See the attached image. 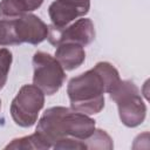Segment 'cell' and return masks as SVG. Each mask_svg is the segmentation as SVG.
<instances>
[{
    "label": "cell",
    "instance_id": "cell-1",
    "mask_svg": "<svg viewBox=\"0 0 150 150\" xmlns=\"http://www.w3.org/2000/svg\"><path fill=\"white\" fill-rule=\"evenodd\" d=\"M95 129V120L89 115L67 107H52L38 121L35 131L56 150H83L84 139L90 137Z\"/></svg>",
    "mask_w": 150,
    "mask_h": 150
},
{
    "label": "cell",
    "instance_id": "cell-2",
    "mask_svg": "<svg viewBox=\"0 0 150 150\" xmlns=\"http://www.w3.org/2000/svg\"><path fill=\"white\" fill-rule=\"evenodd\" d=\"M120 81V73L111 63L97 62L94 68L69 80L67 94L70 108L86 115L98 114L104 108V93L110 94Z\"/></svg>",
    "mask_w": 150,
    "mask_h": 150
},
{
    "label": "cell",
    "instance_id": "cell-3",
    "mask_svg": "<svg viewBox=\"0 0 150 150\" xmlns=\"http://www.w3.org/2000/svg\"><path fill=\"white\" fill-rule=\"evenodd\" d=\"M48 36V26L30 13L15 19H0V46L39 45Z\"/></svg>",
    "mask_w": 150,
    "mask_h": 150
},
{
    "label": "cell",
    "instance_id": "cell-4",
    "mask_svg": "<svg viewBox=\"0 0 150 150\" xmlns=\"http://www.w3.org/2000/svg\"><path fill=\"white\" fill-rule=\"evenodd\" d=\"M109 95L116 102L120 120L125 127L136 128L144 122L146 105L139 94V89L134 82L121 80Z\"/></svg>",
    "mask_w": 150,
    "mask_h": 150
},
{
    "label": "cell",
    "instance_id": "cell-5",
    "mask_svg": "<svg viewBox=\"0 0 150 150\" xmlns=\"http://www.w3.org/2000/svg\"><path fill=\"white\" fill-rule=\"evenodd\" d=\"M45 105L43 91L34 84H25L20 88L11 103V116L14 123L22 128H29L38 121Z\"/></svg>",
    "mask_w": 150,
    "mask_h": 150
},
{
    "label": "cell",
    "instance_id": "cell-6",
    "mask_svg": "<svg viewBox=\"0 0 150 150\" xmlns=\"http://www.w3.org/2000/svg\"><path fill=\"white\" fill-rule=\"evenodd\" d=\"M33 84L45 95H54L63 86L66 73L59 61L46 52H35L33 55Z\"/></svg>",
    "mask_w": 150,
    "mask_h": 150
},
{
    "label": "cell",
    "instance_id": "cell-7",
    "mask_svg": "<svg viewBox=\"0 0 150 150\" xmlns=\"http://www.w3.org/2000/svg\"><path fill=\"white\" fill-rule=\"evenodd\" d=\"M48 41L53 46L63 42H74L81 46L91 43L95 39V27L90 19L83 18L64 27L48 26Z\"/></svg>",
    "mask_w": 150,
    "mask_h": 150
},
{
    "label": "cell",
    "instance_id": "cell-8",
    "mask_svg": "<svg viewBox=\"0 0 150 150\" xmlns=\"http://www.w3.org/2000/svg\"><path fill=\"white\" fill-rule=\"evenodd\" d=\"M89 8L90 0H55L48 7V15L53 26L64 27L86 15Z\"/></svg>",
    "mask_w": 150,
    "mask_h": 150
},
{
    "label": "cell",
    "instance_id": "cell-9",
    "mask_svg": "<svg viewBox=\"0 0 150 150\" xmlns=\"http://www.w3.org/2000/svg\"><path fill=\"white\" fill-rule=\"evenodd\" d=\"M54 57L59 61L64 70H74L79 68L86 60L83 46L74 42H63L56 46Z\"/></svg>",
    "mask_w": 150,
    "mask_h": 150
},
{
    "label": "cell",
    "instance_id": "cell-10",
    "mask_svg": "<svg viewBox=\"0 0 150 150\" xmlns=\"http://www.w3.org/2000/svg\"><path fill=\"white\" fill-rule=\"evenodd\" d=\"M43 0H1L0 19H15L38 9Z\"/></svg>",
    "mask_w": 150,
    "mask_h": 150
},
{
    "label": "cell",
    "instance_id": "cell-11",
    "mask_svg": "<svg viewBox=\"0 0 150 150\" xmlns=\"http://www.w3.org/2000/svg\"><path fill=\"white\" fill-rule=\"evenodd\" d=\"M5 149H15V150H27V149H34V150H46V149H50L49 144L35 131L32 135L28 136H23V137H19V138H14L12 139L6 146Z\"/></svg>",
    "mask_w": 150,
    "mask_h": 150
},
{
    "label": "cell",
    "instance_id": "cell-12",
    "mask_svg": "<svg viewBox=\"0 0 150 150\" xmlns=\"http://www.w3.org/2000/svg\"><path fill=\"white\" fill-rule=\"evenodd\" d=\"M86 149H107L111 150L114 148V143L111 137L102 129H95L93 135L84 139Z\"/></svg>",
    "mask_w": 150,
    "mask_h": 150
},
{
    "label": "cell",
    "instance_id": "cell-13",
    "mask_svg": "<svg viewBox=\"0 0 150 150\" xmlns=\"http://www.w3.org/2000/svg\"><path fill=\"white\" fill-rule=\"evenodd\" d=\"M12 61H13L12 52L7 48L0 47V90L5 87L7 82Z\"/></svg>",
    "mask_w": 150,
    "mask_h": 150
},
{
    "label": "cell",
    "instance_id": "cell-14",
    "mask_svg": "<svg viewBox=\"0 0 150 150\" xmlns=\"http://www.w3.org/2000/svg\"><path fill=\"white\" fill-rule=\"evenodd\" d=\"M0 108H1V100H0Z\"/></svg>",
    "mask_w": 150,
    "mask_h": 150
}]
</instances>
